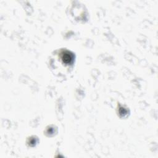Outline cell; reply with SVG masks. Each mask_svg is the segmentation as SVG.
Instances as JSON below:
<instances>
[{"instance_id":"6da1fadb","label":"cell","mask_w":158,"mask_h":158,"mask_svg":"<svg viewBox=\"0 0 158 158\" xmlns=\"http://www.w3.org/2000/svg\"><path fill=\"white\" fill-rule=\"evenodd\" d=\"M61 54H62V56H61L62 59L63 60V62L65 64H70L73 62V56L70 52L67 51H62Z\"/></svg>"}]
</instances>
